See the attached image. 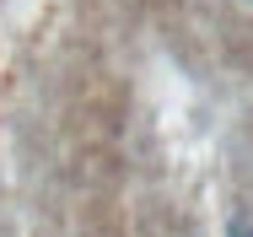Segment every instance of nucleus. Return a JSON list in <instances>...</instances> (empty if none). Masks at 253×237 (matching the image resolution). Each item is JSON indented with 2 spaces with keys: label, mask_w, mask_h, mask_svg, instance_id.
I'll list each match as a JSON object with an SVG mask.
<instances>
[{
  "label": "nucleus",
  "mask_w": 253,
  "mask_h": 237,
  "mask_svg": "<svg viewBox=\"0 0 253 237\" xmlns=\"http://www.w3.org/2000/svg\"><path fill=\"white\" fill-rule=\"evenodd\" d=\"M226 237H253V221H243V216H237V221L226 227Z\"/></svg>",
  "instance_id": "nucleus-1"
}]
</instances>
